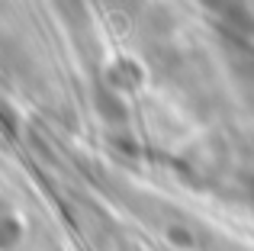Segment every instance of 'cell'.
Segmentation results:
<instances>
[{"label": "cell", "instance_id": "1", "mask_svg": "<svg viewBox=\"0 0 254 251\" xmlns=\"http://www.w3.org/2000/svg\"><path fill=\"white\" fill-rule=\"evenodd\" d=\"M13 239H16V222H13V219H6V235H3V245L10 248V245H13Z\"/></svg>", "mask_w": 254, "mask_h": 251}]
</instances>
